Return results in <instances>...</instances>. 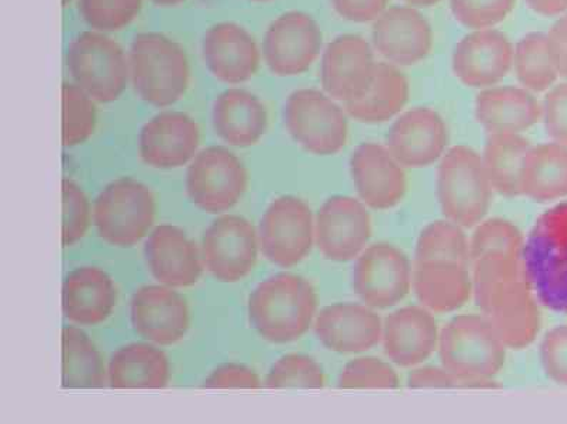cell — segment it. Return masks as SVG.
<instances>
[{
  "label": "cell",
  "mask_w": 567,
  "mask_h": 424,
  "mask_svg": "<svg viewBox=\"0 0 567 424\" xmlns=\"http://www.w3.org/2000/svg\"><path fill=\"white\" fill-rule=\"evenodd\" d=\"M473 294L481 314L506 349L530 347L540 332L542 319L524 259L492 254L472 263Z\"/></svg>",
  "instance_id": "1"
},
{
  "label": "cell",
  "mask_w": 567,
  "mask_h": 424,
  "mask_svg": "<svg viewBox=\"0 0 567 424\" xmlns=\"http://www.w3.org/2000/svg\"><path fill=\"white\" fill-rule=\"evenodd\" d=\"M437 353L457 387H499L495 378L505 366L506 347L482 314H461L446 323Z\"/></svg>",
  "instance_id": "2"
},
{
  "label": "cell",
  "mask_w": 567,
  "mask_h": 424,
  "mask_svg": "<svg viewBox=\"0 0 567 424\" xmlns=\"http://www.w3.org/2000/svg\"><path fill=\"white\" fill-rule=\"evenodd\" d=\"M318 293L303 276L279 273L265 280L249 298V318L256 332L274 344L292 343L315 323Z\"/></svg>",
  "instance_id": "3"
},
{
  "label": "cell",
  "mask_w": 567,
  "mask_h": 424,
  "mask_svg": "<svg viewBox=\"0 0 567 424\" xmlns=\"http://www.w3.org/2000/svg\"><path fill=\"white\" fill-rule=\"evenodd\" d=\"M130 75L143 102L166 107L184 97L190 83V65L184 49L162 33H140L131 44Z\"/></svg>",
  "instance_id": "4"
},
{
  "label": "cell",
  "mask_w": 567,
  "mask_h": 424,
  "mask_svg": "<svg viewBox=\"0 0 567 424\" xmlns=\"http://www.w3.org/2000/svg\"><path fill=\"white\" fill-rule=\"evenodd\" d=\"M522 259L537 300L567 314V201L539 216Z\"/></svg>",
  "instance_id": "5"
},
{
  "label": "cell",
  "mask_w": 567,
  "mask_h": 424,
  "mask_svg": "<svg viewBox=\"0 0 567 424\" xmlns=\"http://www.w3.org/2000/svg\"><path fill=\"white\" fill-rule=\"evenodd\" d=\"M493 192L480 153L467 146L445 152L437 169V199L446 219L475 228L491 209Z\"/></svg>",
  "instance_id": "6"
},
{
  "label": "cell",
  "mask_w": 567,
  "mask_h": 424,
  "mask_svg": "<svg viewBox=\"0 0 567 424\" xmlns=\"http://www.w3.org/2000/svg\"><path fill=\"white\" fill-rule=\"evenodd\" d=\"M75 85L99 103L115 102L125 92L130 63L120 43L97 31L79 33L66 52Z\"/></svg>",
  "instance_id": "7"
},
{
  "label": "cell",
  "mask_w": 567,
  "mask_h": 424,
  "mask_svg": "<svg viewBox=\"0 0 567 424\" xmlns=\"http://www.w3.org/2000/svg\"><path fill=\"white\" fill-rule=\"evenodd\" d=\"M155 218V195L131 177L113 180L99 194L93 206L97 235L120 248H130L145 238Z\"/></svg>",
  "instance_id": "8"
},
{
  "label": "cell",
  "mask_w": 567,
  "mask_h": 424,
  "mask_svg": "<svg viewBox=\"0 0 567 424\" xmlns=\"http://www.w3.org/2000/svg\"><path fill=\"white\" fill-rule=\"evenodd\" d=\"M285 126L292 139L313 155H337L347 146V111L318 89L290 93L285 105Z\"/></svg>",
  "instance_id": "9"
},
{
  "label": "cell",
  "mask_w": 567,
  "mask_h": 424,
  "mask_svg": "<svg viewBox=\"0 0 567 424\" xmlns=\"http://www.w3.org/2000/svg\"><path fill=\"white\" fill-rule=\"evenodd\" d=\"M248 185V169L224 146L206 147L187 167V196L206 214L229 210L238 204Z\"/></svg>",
  "instance_id": "10"
},
{
  "label": "cell",
  "mask_w": 567,
  "mask_h": 424,
  "mask_svg": "<svg viewBox=\"0 0 567 424\" xmlns=\"http://www.w3.org/2000/svg\"><path fill=\"white\" fill-rule=\"evenodd\" d=\"M413 266L404 251L386 241L369 245L354 260L353 290L374 310L392 309L411 292Z\"/></svg>",
  "instance_id": "11"
},
{
  "label": "cell",
  "mask_w": 567,
  "mask_h": 424,
  "mask_svg": "<svg viewBox=\"0 0 567 424\" xmlns=\"http://www.w3.org/2000/svg\"><path fill=\"white\" fill-rule=\"evenodd\" d=\"M372 219L369 207L357 197H329L315 218V244L334 263L357 260L369 246Z\"/></svg>",
  "instance_id": "12"
},
{
  "label": "cell",
  "mask_w": 567,
  "mask_h": 424,
  "mask_svg": "<svg viewBox=\"0 0 567 424\" xmlns=\"http://www.w3.org/2000/svg\"><path fill=\"white\" fill-rule=\"evenodd\" d=\"M315 244V216L303 199L278 197L265 211L260 224V246L266 258L282 268L302 261Z\"/></svg>",
  "instance_id": "13"
},
{
  "label": "cell",
  "mask_w": 567,
  "mask_h": 424,
  "mask_svg": "<svg viewBox=\"0 0 567 424\" xmlns=\"http://www.w3.org/2000/svg\"><path fill=\"white\" fill-rule=\"evenodd\" d=\"M323 34L310 14L290 11L275 19L264 38V58L276 76L302 75L320 55Z\"/></svg>",
  "instance_id": "14"
},
{
  "label": "cell",
  "mask_w": 567,
  "mask_h": 424,
  "mask_svg": "<svg viewBox=\"0 0 567 424\" xmlns=\"http://www.w3.org/2000/svg\"><path fill=\"white\" fill-rule=\"evenodd\" d=\"M258 254L255 226L244 216H220L212 221L202 241L206 268L224 283H236L246 278L255 268Z\"/></svg>",
  "instance_id": "15"
},
{
  "label": "cell",
  "mask_w": 567,
  "mask_h": 424,
  "mask_svg": "<svg viewBox=\"0 0 567 424\" xmlns=\"http://www.w3.org/2000/svg\"><path fill=\"white\" fill-rule=\"evenodd\" d=\"M131 320L147 342L174 347L190 328V309L184 296L169 286L145 285L133 294Z\"/></svg>",
  "instance_id": "16"
},
{
  "label": "cell",
  "mask_w": 567,
  "mask_h": 424,
  "mask_svg": "<svg viewBox=\"0 0 567 424\" xmlns=\"http://www.w3.org/2000/svg\"><path fill=\"white\" fill-rule=\"evenodd\" d=\"M377 63L367 39L340 34L323 53L320 77L324 92L343 105L358 101L371 85Z\"/></svg>",
  "instance_id": "17"
},
{
  "label": "cell",
  "mask_w": 567,
  "mask_h": 424,
  "mask_svg": "<svg viewBox=\"0 0 567 424\" xmlns=\"http://www.w3.org/2000/svg\"><path fill=\"white\" fill-rule=\"evenodd\" d=\"M350 172L359 199L371 209H393L408 194L404 167L379 143L359 145L350 159Z\"/></svg>",
  "instance_id": "18"
},
{
  "label": "cell",
  "mask_w": 567,
  "mask_h": 424,
  "mask_svg": "<svg viewBox=\"0 0 567 424\" xmlns=\"http://www.w3.org/2000/svg\"><path fill=\"white\" fill-rule=\"evenodd\" d=\"M449 142L443 117L431 107L402 113L388 132L386 147L403 167L421 169L445 155Z\"/></svg>",
  "instance_id": "19"
},
{
  "label": "cell",
  "mask_w": 567,
  "mask_h": 424,
  "mask_svg": "<svg viewBox=\"0 0 567 424\" xmlns=\"http://www.w3.org/2000/svg\"><path fill=\"white\" fill-rule=\"evenodd\" d=\"M373 46L398 68L415 66L431 55V23L415 8H388L373 23Z\"/></svg>",
  "instance_id": "20"
},
{
  "label": "cell",
  "mask_w": 567,
  "mask_h": 424,
  "mask_svg": "<svg viewBox=\"0 0 567 424\" xmlns=\"http://www.w3.org/2000/svg\"><path fill=\"white\" fill-rule=\"evenodd\" d=\"M313 329L330 352L360 354L382 342L383 322L371 306L334 303L320 310Z\"/></svg>",
  "instance_id": "21"
},
{
  "label": "cell",
  "mask_w": 567,
  "mask_h": 424,
  "mask_svg": "<svg viewBox=\"0 0 567 424\" xmlns=\"http://www.w3.org/2000/svg\"><path fill=\"white\" fill-rule=\"evenodd\" d=\"M515 49L506 34L482 29L456 44L452 69L463 85L486 89L505 79L513 66Z\"/></svg>",
  "instance_id": "22"
},
{
  "label": "cell",
  "mask_w": 567,
  "mask_h": 424,
  "mask_svg": "<svg viewBox=\"0 0 567 424\" xmlns=\"http://www.w3.org/2000/svg\"><path fill=\"white\" fill-rule=\"evenodd\" d=\"M439 334L435 313L422 304L403 306L383 323V349L396 366L413 369L437 352Z\"/></svg>",
  "instance_id": "23"
},
{
  "label": "cell",
  "mask_w": 567,
  "mask_h": 424,
  "mask_svg": "<svg viewBox=\"0 0 567 424\" xmlns=\"http://www.w3.org/2000/svg\"><path fill=\"white\" fill-rule=\"evenodd\" d=\"M199 145V126L187 113L162 112L142 127L140 156L156 169H176L194 161Z\"/></svg>",
  "instance_id": "24"
},
{
  "label": "cell",
  "mask_w": 567,
  "mask_h": 424,
  "mask_svg": "<svg viewBox=\"0 0 567 424\" xmlns=\"http://www.w3.org/2000/svg\"><path fill=\"white\" fill-rule=\"evenodd\" d=\"M145 256L153 278L169 288H189L204 273L205 261L195 241L174 225H161L152 231Z\"/></svg>",
  "instance_id": "25"
},
{
  "label": "cell",
  "mask_w": 567,
  "mask_h": 424,
  "mask_svg": "<svg viewBox=\"0 0 567 424\" xmlns=\"http://www.w3.org/2000/svg\"><path fill=\"white\" fill-rule=\"evenodd\" d=\"M206 66L218 81L248 82L260 66V51L254 37L234 22H219L205 33Z\"/></svg>",
  "instance_id": "26"
},
{
  "label": "cell",
  "mask_w": 567,
  "mask_h": 424,
  "mask_svg": "<svg viewBox=\"0 0 567 424\" xmlns=\"http://www.w3.org/2000/svg\"><path fill=\"white\" fill-rule=\"evenodd\" d=\"M412 288L423 308L435 314L452 313L470 302L472 273L466 265L455 261H416Z\"/></svg>",
  "instance_id": "27"
},
{
  "label": "cell",
  "mask_w": 567,
  "mask_h": 424,
  "mask_svg": "<svg viewBox=\"0 0 567 424\" xmlns=\"http://www.w3.org/2000/svg\"><path fill=\"white\" fill-rule=\"evenodd\" d=\"M116 300L115 282L95 266L72 270L63 283L62 308L71 322L85 327L105 322L115 309Z\"/></svg>",
  "instance_id": "28"
},
{
  "label": "cell",
  "mask_w": 567,
  "mask_h": 424,
  "mask_svg": "<svg viewBox=\"0 0 567 424\" xmlns=\"http://www.w3.org/2000/svg\"><path fill=\"white\" fill-rule=\"evenodd\" d=\"M212 123L220 139L244 149L262 139L269 126L268 110L246 89H228L214 103Z\"/></svg>",
  "instance_id": "29"
},
{
  "label": "cell",
  "mask_w": 567,
  "mask_h": 424,
  "mask_svg": "<svg viewBox=\"0 0 567 424\" xmlns=\"http://www.w3.org/2000/svg\"><path fill=\"white\" fill-rule=\"evenodd\" d=\"M476 120L489 135L522 133L542 120V105L525 87H486L476 96Z\"/></svg>",
  "instance_id": "30"
},
{
  "label": "cell",
  "mask_w": 567,
  "mask_h": 424,
  "mask_svg": "<svg viewBox=\"0 0 567 424\" xmlns=\"http://www.w3.org/2000/svg\"><path fill=\"white\" fill-rule=\"evenodd\" d=\"M112 389H164L171 381L169 359L150 343H131L116 350L107 369Z\"/></svg>",
  "instance_id": "31"
},
{
  "label": "cell",
  "mask_w": 567,
  "mask_h": 424,
  "mask_svg": "<svg viewBox=\"0 0 567 424\" xmlns=\"http://www.w3.org/2000/svg\"><path fill=\"white\" fill-rule=\"evenodd\" d=\"M408 101L409 82L401 69L389 62H378L368 91L358 101L344 105V111L354 121L373 125L398 116Z\"/></svg>",
  "instance_id": "32"
},
{
  "label": "cell",
  "mask_w": 567,
  "mask_h": 424,
  "mask_svg": "<svg viewBox=\"0 0 567 424\" xmlns=\"http://www.w3.org/2000/svg\"><path fill=\"white\" fill-rule=\"evenodd\" d=\"M520 196L539 204L567 196V146L551 142L530 147L522 170Z\"/></svg>",
  "instance_id": "33"
},
{
  "label": "cell",
  "mask_w": 567,
  "mask_h": 424,
  "mask_svg": "<svg viewBox=\"0 0 567 424\" xmlns=\"http://www.w3.org/2000/svg\"><path fill=\"white\" fill-rule=\"evenodd\" d=\"M530 142L517 133L491 135L482 162L493 190L505 197L520 196V177Z\"/></svg>",
  "instance_id": "34"
},
{
  "label": "cell",
  "mask_w": 567,
  "mask_h": 424,
  "mask_svg": "<svg viewBox=\"0 0 567 424\" xmlns=\"http://www.w3.org/2000/svg\"><path fill=\"white\" fill-rule=\"evenodd\" d=\"M106 370L101 353L83 330H62V384L66 389H103Z\"/></svg>",
  "instance_id": "35"
},
{
  "label": "cell",
  "mask_w": 567,
  "mask_h": 424,
  "mask_svg": "<svg viewBox=\"0 0 567 424\" xmlns=\"http://www.w3.org/2000/svg\"><path fill=\"white\" fill-rule=\"evenodd\" d=\"M517 81L532 93H544L554 87L559 73L551 61L547 34L527 33L515 48L513 59Z\"/></svg>",
  "instance_id": "36"
},
{
  "label": "cell",
  "mask_w": 567,
  "mask_h": 424,
  "mask_svg": "<svg viewBox=\"0 0 567 424\" xmlns=\"http://www.w3.org/2000/svg\"><path fill=\"white\" fill-rule=\"evenodd\" d=\"M445 260L471 265L470 238L455 221H432L419 235L416 261Z\"/></svg>",
  "instance_id": "37"
},
{
  "label": "cell",
  "mask_w": 567,
  "mask_h": 424,
  "mask_svg": "<svg viewBox=\"0 0 567 424\" xmlns=\"http://www.w3.org/2000/svg\"><path fill=\"white\" fill-rule=\"evenodd\" d=\"M96 126L95 101L72 83L62 85V145L72 147L86 142Z\"/></svg>",
  "instance_id": "38"
},
{
  "label": "cell",
  "mask_w": 567,
  "mask_h": 424,
  "mask_svg": "<svg viewBox=\"0 0 567 424\" xmlns=\"http://www.w3.org/2000/svg\"><path fill=\"white\" fill-rule=\"evenodd\" d=\"M471 265L482 256L502 254L522 258L525 238L512 221L502 218L483 219L470 238Z\"/></svg>",
  "instance_id": "39"
},
{
  "label": "cell",
  "mask_w": 567,
  "mask_h": 424,
  "mask_svg": "<svg viewBox=\"0 0 567 424\" xmlns=\"http://www.w3.org/2000/svg\"><path fill=\"white\" fill-rule=\"evenodd\" d=\"M265 384L269 389H322L324 373L317 360L289 353L274 364Z\"/></svg>",
  "instance_id": "40"
},
{
  "label": "cell",
  "mask_w": 567,
  "mask_h": 424,
  "mask_svg": "<svg viewBox=\"0 0 567 424\" xmlns=\"http://www.w3.org/2000/svg\"><path fill=\"white\" fill-rule=\"evenodd\" d=\"M142 0H79L83 21L97 32H115L135 21Z\"/></svg>",
  "instance_id": "41"
},
{
  "label": "cell",
  "mask_w": 567,
  "mask_h": 424,
  "mask_svg": "<svg viewBox=\"0 0 567 424\" xmlns=\"http://www.w3.org/2000/svg\"><path fill=\"white\" fill-rule=\"evenodd\" d=\"M399 384L396 370L372 356L350 360L339 376V387L342 389H398Z\"/></svg>",
  "instance_id": "42"
},
{
  "label": "cell",
  "mask_w": 567,
  "mask_h": 424,
  "mask_svg": "<svg viewBox=\"0 0 567 424\" xmlns=\"http://www.w3.org/2000/svg\"><path fill=\"white\" fill-rule=\"evenodd\" d=\"M516 0H451V11L462 27L482 31L505 21Z\"/></svg>",
  "instance_id": "43"
},
{
  "label": "cell",
  "mask_w": 567,
  "mask_h": 424,
  "mask_svg": "<svg viewBox=\"0 0 567 424\" xmlns=\"http://www.w3.org/2000/svg\"><path fill=\"white\" fill-rule=\"evenodd\" d=\"M91 226V205L75 182L62 180V245L81 240Z\"/></svg>",
  "instance_id": "44"
},
{
  "label": "cell",
  "mask_w": 567,
  "mask_h": 424,
  "mask_svg": "<svg viewBox=\"0 0 567 424\" xmlns=\"http://www.w3.org/2000/svg\"><path fill=\"white\" fill-rule=\"evenodd\" d=\"M540 362L551 382L567 387V324L545 334L540 344Z\"/></svg>",
  "instance_id": "45"
},
{
  "label": "cell",
  "mask_w": 567,
  "mask_h": 424,
  "mask_svg": "<svg viewBox=\"0 0 567 424\" xmlns=\"http://www.w3.org/2000/svg\"><path fill=\"white\" fill-rule=\"evenodd\" d=\"M542 120L551 141L567 146V82L547 91L542 103Z\"/></svg>",
  "instance_id": "46"
},
{
  "label": "cell",
  "mask_w": 567,
  "mask_h": 424,
  "mask_svg": "<svg viewBox=\"0 0 567 424\" xmlns=\"http://www.w3.org/2000/svg\"><path fill=\"white\" fill-rule=\"evenodd\" d=\"M205 387L208 389H259L260 381L254 370L244 364H220L218 369L206 379Z\"/></svg>",
  "instance_id": "47"
},
{
  "label": "cell",
  "mask_w": 567,
  "mask_h": 424,
  "mask_svg": "<svg viewBox=\"0 0 567 424\" xmlns=\"http://www.w3.org/2000/svg\"><path fill=\"white\" fill-rule=\"evenodd\" d=\"M334 12L353 23L374 22L386 11L389 0H330Z\"/></svg>",
  "instance_id": "48"
},
{
  "label": "cell",
  "mask_w": 567,
  "mask_h": 424,
  "mask_svg": "<svg viewBox=\"0 0 567 424\" xmlns=\"http://www.w3.org/2000/svg\"><path fill=\"white\" fill-rule=\"evenodd\" d=\"M408 386L411 389H453L457 387V383L455 378L443 366L419 364L409 374Z\"/></svg>",
  "instance_id": "49"
},
{
  "label": "cell",
  "mask_w": 567,
  "mask_h": 424,
  "mask_svg": "<svg viewBox=\"0 0 567 424\" xmlns=\"http://www.w3.org/2000/svg\"><path fill=\"white\" fill-rule=\"evenodd\" d=\"M551 61L560 77L567 79V13L547 33Z\"/></svg>",
  "instance_id": "50"
},
{
  "label": "cell",
  "mask_w": 567,
  "mask_h": 424,
  "mask_svg": "<svg viewBox=\"0 0 567 424\" xmlns=\"http://www.w3.org/2000/svg\"><path fill=\"white\" fill-rule=\"evenodd\" d=\"M527 7L540 17H557L567 12V0H526Z\"/></svg>",
  "instance_id": "51"
},
{
  "label": "cell",
  "mask_w": 567,
  "mask_h": 424,
  "mask_svg": "<svg viewBox=\"0 0 567 424\" xmlns=\"http://www.w3.org/2000/svg\"><path fill=\"white\" fill-rule=\"evenodd\" d=\"M404 2L413 4V7L429 8L441 2V0H404Z\"/></svg>",
  "instance_id": "52"
},
{
  "label": "cell",
  "mask_w": 567,
  "mask_h": 424,
  "mask_svg": "<svg viewBox=\"0 0 567 424\" xmlns=\"http://www.w3.org/2000/svg\"><path fill=\"white\" fill-rule=\"evenodd\" d=\"M157 7H176V4L184 3L185 0H151Z\"/></svg>",
  "instance_id": "53"
},
{
  "label": "cell",
  "mask_w": 567,
  "mask_h": 424,
  "mask_svg": "<svg viewBox=\"0 0 567 424\" xmlns=\"http://www.w3.org/2000/svg\"><path fill=\"white\" fill-rule=\"evenodd\" d=\"M251 2H260V3H264V2H272V0H251Z\"/></svg>",
  "instance_id": "54"
},
{
  "label": "cell",
  "mask_w": 567,
  "mask_h": 424,
  "mask_svg": "<svg viewBox=\"0 0 567 424\" xmlns=\"http://www.w3.org/2000/svg\"><path fill=\"white\" fill-rule=\"evenodd\" d=\"M71 2H72V0H62V3H63V4H69V3H71Z\"/></svg>",
  "instance_id": "55"
}]
</instances>
